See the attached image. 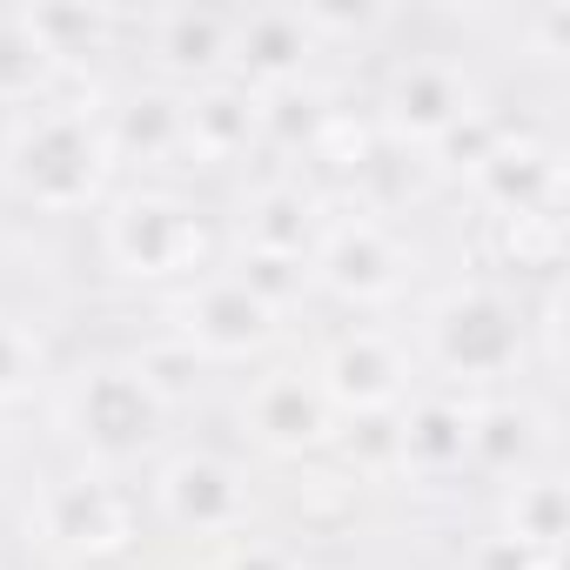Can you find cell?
I'll use <instances>...</instances> for the list:
<instances>
[{
	"label": "cell",
	"instance_id": "obj_10",
	"mask_svg": "<svg viewBox=\"0 0 570 570\" xmlns=\"http://www.w3.org/2000/svg\"><path fill=\"white\" fill-rule=\"evenodd\" d=\"M470 108H476V88H470V75H463L456 61H443V55L403 61V68L390 75V88H383V128H390L396 148H416V155H423L443 128H456Z\"/></svg>",
	"mask_w": 570,
	"mask_h": 570
},
{
	"label": "cell",
	"instance_id": "obj_23",
	"mask_svg": "<svg viewBox=\"0 0 570 570\" xmlns=\"http://www.w3.org/2000/svg\"><path fill=\"white\" fill-rule=\"evenodd\" d=\"M55 81H61V61L28 35L21 14H0V101L41 108V101L55 95Z\"/></svg>",
	"mask_w": 570,
	"mask_h": 570
},
{
	"label": "cell",
	"instance_id": "obj_28",
	"mask_svg": "<svg viewBox=\"0 0 570 570\" xmlns=\"http://www.w3.org/2000/svg\"><path fill=\"white\" fill-rule=\"evenodd\" d=\"M497 135H503V121H497L490 108H470L456 128H443V135L423 148V161H430V175H470V168L497 148Z\"/></svg>",
	"mask_w": 570,
	"mask_h": 570
},
{
	"label": "cell",
	"instance_id": "obj_19",
	"mask_svg": "<svg viewBox=\"0 0 570 570\" xmlns=\"http://www.w3.org/2000/svg\"><path fill=\"white\" fill-rule=\"evenodd\" d=\"M323 235V202L303 181H262L242 202V248H268V255H309Z\"/></svg>",
	"mask_w": 570,
	"mask_h": 570
},
{
	"label": "cell",
	"instance_id": "obj_25",
	"mask_svg": "<svg viewBox=\"0 0 570 570\" xmlns=\"http://www.w3.org/2000/svg\"><path fill=\"white\" fill-rule=\"evenodd\" d=\"M28 35L61 61V75L81 61V55H101L108 35H115V14L108 8H21Z\"/></svg>",
	"mask_w": 570,
	"mask_h": 570
},
{
	"label": "cell",
	"instance_id": "obj_22",
	"mask_svg": "<svg viewBox=\"0 0 570 570\" xmlns=\"http://www.w3.org/2000/svg\"><path fill=\"white\" fill-rule=\"evenodd\" d=\"M330 450H343V463H350V476H356V483L403 476V403H396V410H363V416H343Z\"/></svg>",
	"mask_w": 570,
	"mask_h": 570
},
{
	"label": "cell",
	"instance_id": "obj_1",
	"mask_svg": "<svg viewBox=\"0 0 570 570\" xmlns=\"http://www.w3.org/2000/svg\"><path fill=\"white\" fill-rule=\"evenodd\" d=\"M0 168H8V188L35 208H88L108 195V175H115L95 115L61 101H41L14 121Z\"/></svg>",
	"mask_w": 570,
	"mask_h": 570
},
{
	"label": "cell",
	"instance_id": "obj_4",
	"mask_svg": "<svg viewBox=\"0 0 570 570\" xmlns=\"http://www.w3.org/2000/svg\"><path fill=\"white\" fill-rule=\"evenodd\" d=\"M101 248L135 282H181L208 262V222L161 188H128L101 215Z\"/></svg>",
	"mask_w": 570,
	"mask_h": 570
},
{
	"label": "cell",
	"instance_id": "obj_12",
	"mask_svg": "<svg viewBox=\"0 0 570 570\" xmlns=\"http://www.w3.org/2000/svg\"><path fill=\"white\" fill-rule=\"evenodd\" d=\"M410 376H416L410 350H403V343H390V336H376V330L336 336V343L323 350V363H316V383H323V396H330V410H336V416L396 410V403L410 396Z\"/></svg>",
	"mask_w": 570,
	"mask_h": 570
},
{
	"label": "cell",
	"instance_id": "obj_9",
	"mask_svg": "<svg viewBox=\"0 0 570 570\" xmlns=\"http://www.w3.org/2000/svg\"><path fill=\"white\" fill-rule=\"evenodd\" d=\"M282 316H268L235 275H202L195 289L175 303V336L202 356V363H242L262 356L275 343Z\"/></svg>",
	"mask_w": 570,
	"mask_h": 570
},
{
	"label": "cell",
	"instance_id": "obj_14",
	"mask_svg": "<svg viewBox=\"0 0 570 570\" xmlns=\"http://www.w3.org/2000/svg\"><path fill=\"white\" fill-rule=\"evenodd\" d=\"M255 141H262V128H255V88H242V81L222 75V81H202V88L181 95V155L188 161L222 168V161H242Z\"/></svg>",
	"mask_w": 570,
	"mask_h": 570
},
{
	"label": "cell",
	"instance_id": "obj_27",
	"mask_svg": "<svg viewBox=\"0 0 570 570\" xmlns=\"http://www.w3.org/2000/svg\"><path fill=\"white\" fill-rule=\"evenodd\" d=\"M242 289L268 309V316H282V309H296L309 289H316V275H309V255H268V248H242V262L228 268Z\"/></svg>",
	"mask_w": 570,
	"mask_h": 570
},
{
	"label": "cell",
	"instance_id": "obj_16",
	"mask_svg": "<svg viewBox=\"0 0 570 570\" xmlns=\"http://www.w3.org/2000/svg\"><path fill=\"white\" fill-rule=\"evenodd\" d=\"M148 41H155V61L168 81H222L228 75V41H235V14H215V8H168L148 21Z\"/></svg>",
	"mask_w": 570,
	"mask_h": 570
},
{
	"label": "cell",
	"instance_id": "obj_6",
	"mask_svg": "<svg viewBox=\"0 0 570 570\" xmlns=\"http://www.w3.org/2000/svg\"><path fill=\"white\" fill-rule=\"evenodd\" d=\"M35 537L68 557V563H101L115 550H128L135 537V517H128V497L115 490V476L101 470H75V476H48L35 490V510H28Z\"/></svg>",
	"mask_w": 570,
	"mask_h": 570
},
{
	"label": "cell",
	"instance_id": "obj_7",
	"mask_svg": "<svg viewBox=\"0 0 570 570\" xmlns=\"http://www.w3.org/2000/svg\"><path fill=\"white\" fill-rule=\"evenodd\" d=\"M410 248L376 222V215H350V222H323L316 248H309V275L316 289L343 296V303H390L410 282Z\"/></svg>",
	"mask_w": 570,
	"mask_h": 570
},
{
	"label": "cell",
	"instance_id": "obj_21",
	"mask_svg": "<svg viewBox=\"0 0 570 570\" xmlns=\"http://www.w3.org/2000/svg\"><path fill=\"white\" fill-rule=\"evenodd\" d=\"M330 95L323 88H309V81H289V88H262L255 95V128H262V141L268 148H282V155H309L316 148V135L330 128Z\"/></svg>",
	"mask_w": 570,
	"mask_h": 570
},
{
	"label": "cell",
	"instance_id": "obj_24",
	"mask_svg": "<svg viewBox=\"0 0 570 570\" xmlns=\"http://www.w3.org/2000/svg\"><path fill=\"white\" fill-rule=\"evenodd\" d=\"M350 188L363 195V215H383V208H403L430 188V161L416 148H396V141H376L363 155V168L350 175Z\"/></svg>",
	"mask_w": 570,
	"mask_h": 570
},
{
	"label": "cell",
	"instance_id": "obj_5",
	"mask_svg": "<svg viewBox=\"0 0 570 570\" xmlns=\"http://www.w3.org/2000/svg\"><path fill=\"white\" fill-rule=\"evenodd\" d=\"M155 510L161 523H175L181 537H208V543H235L255 523V476L215 450H181L155 470Z\"/></svg>",
	"mask_w": 570,
	"mask_h": 570
},
{
	"label": "cell",
	"instance_id": "obj_18",
	"mask_svg": "<svg viewBox=\"0 0 570 570\" xmlns=\"http://www.w3.org/2000/svg\"><path fill=\"white\" fill-rule=\"evenodd\" d=\"M470 470V403L463 396H410L403 403V476L443 483Z\"/></svg>",
	"mask_w": 570,
	"mask_h": 570
},
{
	"label": "cell",
	"instance_id": "obj_13",
	"mask_svg": "<svg viewBox=\"0 0 570 570\" xmlns=\"http://www.w3.org/2000/svg\"><path fill=\"white\" fill-rule=\"evenodd\" d=\"M309 55H323L316 48V35L303 28V14H289V8H262V14H235V41H228V81H242V88H289V81H303V68H309Z\"/></svg>",
	"mask_w": 570,
	"mask_h": 570
},
{
	"label": "cell",
	"instance_id": "obj_3",
	"mask_svg": "<svg viewBox=\"0 0 570 570\" xmlns=\"http://www.w3.org/2000/svg\"><path fill=\"white\" fill-rule=\"evenodd\" d=\"M423 350L456 383H503L523 363V316L490 282H463L423 309Z\"/></svg>",
	"mask_w": 570,
	"mask_h": 570
},
{
	"label": "cell",
	"instance_id": "obj_31",
	"mask_svg": "<svg viewBox=\"0 0 570 570\" xmlns=\"http://www.w3.org/2000/svg\"><path fill=\"white\" fill-rule=\"evenodd\" d=\"M503 248H510L517 268H557L563 262V222L557 215H510Z\"/></svg>",
	"mask_w": 570,
	"mask_h": 570
},
{
	"label": "cell",
	"instance_id": "obj_2",
	"mask_svg": "<svg viewBox=\"0 0 570 570\" xmlns=\"http://www.w3.org/2000/svg\"><path fill=\"white\" fill-rule=\"evenodd\" d=\"M161 423L168 410L148 396V383L128 363H95L61 390V430L101 476L141 463L161 443Z\"/></svg>",
	"mask_w": 570,
	"mask_h": 570
},
{
	"label": "cell",
	"instance_id": "obj_30",
	"mask_svg": "<svg viewBox=\"0 0 570 570\" xmlns=\"http://www.w3.org/2000/svg\"><path fill=\"white\" fill-rule=\"evenodd\" d=\"M296 510H303V523L336 530L356 510V476L350 470H309V476H296Z\"/></svg>",
	"mask_w": 570,
	"mask_h": 570
},
{
	"label": "cell",
	"instance_id": "obj_17",
	"mask_svg": "<svg viewBox=\"0 0 570 570\" xmlns=\"http://www.w3.org/2000/svg\"><path fill=\"white\" fill-rule=\"evenodd\" d=\"M101 141H108V161H141V168H161L181 155V95L175 88H135L121 95L108 115H95Z\"/></svg>",
	"mask_w": 570,
	"mask_h": 570
},
{
	"label": "cell",
	"instance_id": "obj_35",
	"mask_svg": "<svg viewBox=\"0 0 570 570\" xmlns=\"http://www.w3.org/2000/svg\"><path fill=\"white\" fill-rule=\"evenodd\" d=\"M550 563H557V557H537V550H523V543L503 537V530L476 537L470 557H463V570H550Z\"/></svg>",
	"mask_w": 570,
	"mask_h": 570
},
{
	"label": "cell",
	"instance_id": "obj_36",
	"mask_svg": "<svg viewBox=\"0 0 570 570\" xmlns=\"http://www.w3.org/2000/svg\"><path fill=\"white\" fill-rule=\"evenodd\" d=\"M523 35H530V55H537V61H563V55H570V8H543V14H530Z\"/></svg>",
	"mask_w": 570,
	"mask_h": 570
},
{
	"label": "cell",
	"instance_id": "obj_34",
	"mask_svg": "<svg viewBox=\"0 0 570 570\" xmlns=\"http://www.w3.org/2000/svg\"><path fill=\"white\" fill-rule=\"evenodd\" d=\"M215 570H309V563L275 537H235V543H222Z\"/></svg>",
	"mask_w": 570,
	"mask_h": 570
},
{
	"label": "cell",
	"instance_id": "obj_33",
	"mask_svg": "<svg viewBox=\"0 0 570 570\" xmlns=\"http://www.w3.org/2000/svg\"><path fill=\"white\" fill-rule=\"evenodd\" d=\"M383 21H390L383 8H303V28L316 35V48H330V41H370Z\"/></svg>",
	"mask_w": 570,
	"mask_h": 570
},
{
	"label": "cell",
	"instance_id": "obj_32",
	"mask_svg": "<svg viewBox=\"0 0 570 570\" xmlns=\"http://www.w3.org/2000/svg\"><path fill=\"white\" fill-rule=\"evenodd\" d=\"M370 148H376V128H370V121H356L350 108H336V115H330V128L316 135L309 161H323V168H336V175H356Z\"/></svg>",
	"mask_w": 570,
	"mask_h": 570
},
{
	"label": "cell",
	"instance_id": "obj_20",
	"mask_svg": "<svg viewBox=\"0 0 570 570\" xmlns=\"http://www.w3.org/2000/svg\"><path fill=\"white\" fill-rule=\"evenodd\" d=\"M497 530L517 537V543L537 550V557H557L563 537H570V497H563V476H557L550 463H537L530 476H517V483L503 490V523H497Z\"/></svg>",
	"mask_w": 570,
	"mask_h": 570
},
{
	"label": "cell",
	"instance_id": "obj_15",
	"mask_svg": "<svg viewBox=\"0 0 570 570\" xmlns=\"http://www.w3.org/2000/svg\"><path fill=\"white\" fill-rule=\"evenodd\" d=\"M537 463H543V410H530L523 396H483V403H470V470L517 483Z\"/></svg>",
	"mask_w": 570,
	"mask_h": 570
},
{
	"label": "cell",
	"instance_id": "obj_8",
	"mask_svg": "<svg viewBox=\"0 0 570 570\" xmlns=\"http://www.w3.org/2000/svg\"><path fill=\"white\" fill-rule=\"evenodd\" d=\"M336 410L316 383V370H262L242 390V430L268 450V456H323L336 443Z\"/></svg>",
	"mask_w": 570,
	"mask_h": 570
},
{
	"label": "cell",
	"instance_id": "obj_11",
	"mask_svg": "<svg viewBox=\"0 0 570 570\" xmlns=\"http://www.w3.org/2000/svg\"><path fill=\"white\" fill-rule=\"evenodd\" d=\"M463 181L476 188L483 208H497V222H510V215H557V202H563V155L543 135H510L503 128L497 148Z\"/></svg>",
	"mask_w": 570,
	"mask_h": 570
},
{
	"label": "cell",
	"instance_id": "obj_29",
	"mask_svg": "<svg viewBox=\"0 0 570 570\" xmlns=\"http://www.w3.org/2000/svg\"><path fill=\"white\" fill-rule=\"evenodd\" d=\"M48 376V350L35 330H21L14 316H0V410L35 396V383Z\"/></svg>",
	"mask_w": 570,
	"mask_h": 570
},
{
	"label": "cell",
	"instance_id": "obj_26",
	"mask_svg": "<svg viewBox=\"0 0 570 570\" xmlns=\"http://www.w3.org/2000/svg\"><path fill=\"white\" fill-rule=\"evenodd\" d=\"M128 370L148 383V396H155L161 410L195 403V396H202V383H208V363H202L181 336H155V343H141V350L128 356Z\"/></svg>",
	"mask_w": 570,
	"mask_h": 570
}]
</instances>
